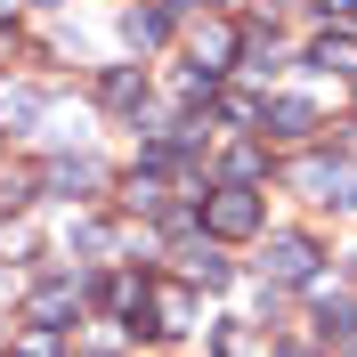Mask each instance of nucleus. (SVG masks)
<instances>
[{"mask_svg":"<svg viewBox=\"0 0 357 357\" xmlns=\"http://www.w3.org/2000/svg\"><path fill=\"white\" fill-rule=\"evenodd\" d=\"M98 98H106L114 114H130V106H146V73H130V66H114L106 82H98Z\"/></svg>","mask_w":357,"mask_h":357,"instance_id":"nucleus-5","label":"nucleus"},{"mask_svg":"<svg viewBox=\"0 0 357 357\" xmlns=\"http://www.w3.org/2000/svg\"><path fill=\"white\" fill-rule=\"evenodd\" d=\"M260 122H268V138H309L317 130V106L309 98H276V106H260Z\"/></svg>","mask_w":357,"mask_h":357,"instance_id":"nucleus-3","label":"nucleus"},{"mask_svg":"<svg viewBox=\"0 0 357 357\" xmlns=\"http://www.w3.org/2000/svg\"><path fill=\"white\" fill-rule=\"evenodd\" d=\"M227 57H236V24H220V17L195 24V66H203V73H220Z\"/></svg>","mask_w":357,"mask_h":357,"instance_id":"nucleus-4","label":"nucleus"},{"mask_svg":"<svg viewBox=\"0 0 357 357\" xmlns=\"http://www.w3.org/2000/svg\"><path fill=\"white\" fill-rule=\"evenodd\" d=\"M309 8H325V17H357V0H309Z\"/></svg>","mask_w":357,"mask_h":357,"instance_id":"nucleus-14","label":"nucleus"},{"mask_svg":"<svg viewBox=\"0 0 357 357\" xmlns=\"http://www.w3.org/2000/svg\"><path fill=\"white\" fill-rule=\"evenodd\" d=\"M162 24H171L162 8H138V17H130V41H138V49H155V41H162Z\"/></svg>","mask_w":357,"mask_h":357,"instance_id":"nucleus-12","label":"nucleus"},{"mask_svg":"<svg viewBox=\"0 0 357 357\" xmlns=\"http://www.w3.org/2000/svg\"><path fill=\"white\" fill-rule=\"evenodd\" d=\"M268 276L276 284H309L317 276V244L309 236H268Z\"/></svg>","mask_w":357,"mask_h":357,"instance_id":"nucleus-2","label":"nucleus"},{"mask_svg":"<svg viewBox=\"0 0 357 357\" xmlns=\"http://www.w3.org/2000/svg\"><path fill=\"white\" fill-rule=\"evenodd\" d=\"M24 357H57V325H33L24 333Z\"/></svg>","mask_w":357,"mask_h":357,"instance_id":"nucleus-13","label":"nucleus"},{"mask_svg":"<svg viewBox=\"0 0 357 357\" xmlns=\"http://www.w3.org/2000/svg\"><path fill=\"white\" fill-rule=\"evenodd\" d=\"M309 66L317 73H357V41H349V33H325V41L309 49Z\"/></svg>","mask_w":357,"mask_h":357,"instance_id":"nucleus-8","label":"nucleus"},{"mask_svg":"<svg viewBox=\"0 0 357 357\" xmlns=\"http://www.w3.org/2000/svg\"><path fill=\"white\" fill-rule=\"evenodd\" d=\"M130 211H162V178L155 171H130Z\"/></svg>","mask_w":357,"mask_h":357,"instance_id":"nucleus-11","label":"nucleus"},{"mask_svg":"<svg viewBox=\"0 0 357 357\" xmlns=\"http://www.w3.org/2000/svg\"><path fill=\"white\" fill-rule=\"evenodd\" d=\"M203 227H211L220 244H236V236H252V227H260V195H252L244 178H236V187H220V195L203 203Z\"/></svg>","mask_w":357,"mask_h":357,"instance_id":"nucleus-1","label":"nucleus"},{"mask_svg":"<svg viewBox=\"0 0 357 357\" xmlns=\"http://www.w3.org/2000/svg\"><path fill=\"white\" fill-rule=\"evenodd\" d=\"M146 317H155V333H178V325L195 317V292H187V284H162V292H155V309H146Z\"/></svg>","mask_w":357,"mask_h":357,"instance_id":"nucleus-6","label":"nucleus"},{"mask_svg":"<svg viewBox=\"0 0 357 357\" xmlns=\"http://www.w3.org/2000/svg\"><path fill=\"white\" fill-rule=\"evenodd\" d=\"M73 309H82V292H73V284H41L24 317H33V325H57V317H73Z\"/></svg>","mask_w":357,"mask_h":357,"instance_id":"nucleus-7","label":"nucleus"},{"mask_svg":"<svg viewBox=\"0 0 357 357\" xmlns=\"http://www.w3.org/2000/svg\"><path fill=\"white\" fill-rule=\"evenodd\" d=\"M349 325H357V309H349V301H325V309H317V333H325V341H341Z\"/></svg>","mask_w":357,"mask_h":357,"instance_id":"nucleus-10","label":"nucleus"},{"mask_svg":"<svg viewBox=\"0 0 357 357\" xmlns=\"http://www.w3.org/2000/svg\"><path fill=\"white\" fill-rule=\"evenodd\" d=\"M187 276H195V284H227V260H220V244H195V252H187Z\"/></svg>","mask_w":357,"mask_h":357,"instance_id":"nucleus-9","label":"nucleus"}]
</instances>
